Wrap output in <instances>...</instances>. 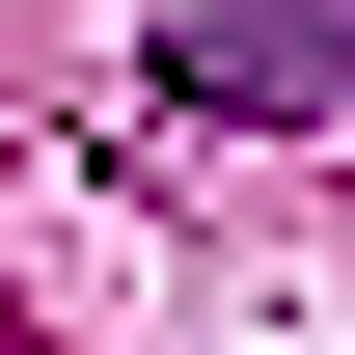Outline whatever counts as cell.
<instances>
[{"label":"cell","instance_id":"1","mask_svg":"<svg viewBox=\"0 0 355 355\" xmlns=\"http://www.w3.org/2000/svg\"><path fill=\"white\" fill-rule=\"evenodd\" d=\"M164 83L191 110H355V0H191Z\"/></svg>","mask_w":355,"mask_h":355}]
</instances>
